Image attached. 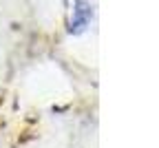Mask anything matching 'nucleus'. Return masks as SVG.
Masks as SVG:
<instances>
[{
  "instance_id": "1",
  "label": "nucleus",
  "mask_w": 159,
  "mask_h": 148,
  "mask_svg": "<svg viewBox=\"0 0 159 148\" xmlns=\"http://www.w3.org/2000/svg\"><path fill=\"white\" fill-rule=\"evenodd\" d=\"M91 22V7L84 5V2H77L75 5V11H73V20H71V33H80L84 31L86 25Z\"/></svg>"
}]
</instances>
